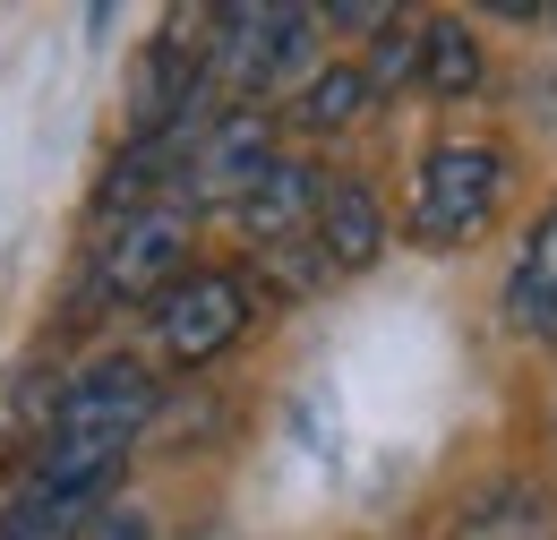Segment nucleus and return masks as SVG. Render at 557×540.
Here are the masks:
<instances>
[{
  "mask_svg": "<svg viewBox=\"0 0 557 540\" xmlns=\"http://www.w3.org/2000/svg\"><path fill=\"white\" fill-rule=\"evenodd\" d=\"M146 420H154V378L138 360L77 369L52 404V420H44V446L17 480V498L0 506V540H77L103 515V498L129 464V446L146 438Z\"/></svg>",
  "mask_w": 557,
  "mask_h": 540,
  "instance_id": "1",
  "label": "nucleus"
},
{
  "mask_svg": "<svg viewBox=\"0 0 557 540\" xmlns=\"http://www.w3.org/2000/svg\"><path fill=\"white\" fill-rule=\"evenodd\" d=\"M318 9H275V0H240L207 17V95H240V112L258 95H275L292 69L309 61Z\"/></svg>",
  "mask_w": 557,
  "mask_h": 540,
  "instance_id": "2",
  "label": "nucleus"
},
{
  "mask_svg": "<svg viewBox=\"0 0 557 540\" xmlns=\"http://www.w3.org/2000/svg\"><path fill=\"white\" fill-rule=\"evenodd\" d=\"M497 198H506V155L488 137H446L420 155L412 181V241L420 249H463L497 223Z\"/></svg>",
  "mask_w": 557,
  "mask_h": 540,
  "instance_id": "3",
  "label": "nucleus"
},
{
  "mask_svg": "<svg viewBox=\"0 0 557 540\" xmlns=\"http://www.w3.org/2000/svg\"><path fill=\"white\" fill-rule=\"evenodd\" d=\"M275 172V130L267 112H198L181 130V163H172V206H240L258 181Z\"/></svg>",
  "mask_w": 557,
  "mask_h": 540,
  "instance_id": "4",
  "label": "nucleus"
},
{
  "mask_svg": "<svg viewBox=\"0 0 557 540\" xmlns=\"http://www.w3.org/2000/svg\"><path fill=\"white\" fill-rule=\"evenodd\" d=\"M189 274V206H129L95 241V300H163Z\"/></svg>",
  "mask_w": 557,
  "mask_h": 540,
  "instance_id": "5",
  "label": "nucleus"
},
{
  "mask_svg": "<svg viewBox=\"0 0 557 540\" xmlns=\"http://www.w3.org/2000/svg\"><path fill=\"white\" fill-rule=\"evenodd\" d=\"M240 327H249V283H240V274H181V283L154 300V343H163V360H181V369L232 352Z\"/></svg>",
  "mask_w": 557,
  "mask_h": 540,
  "instance_id": "6",
  "label": "nucleus"
},
{
  "mask_svg": "<svg viewBox=\"0 0 557 540\" xmlns=\"http://www.w3.org/2000/svg\"><path fill=\"white\" fill-rule=\"evenodd\" d=\"M318 198H326V172H309V163H292L275 155V172L249 189V198L232 206L240 214V232L267 249V258H292V249H309V223H318ZM318 258V249H309Z\"/></svg>",
  "mask_w": 557,
  "mask_h": 540,
  "instance_id": "7",
  "label": "nucleus"
},
{
  "mask_svg": "<svg viewBox=\"0 0 557 540\" xmlns=\"http://www.w3.org/2000/svg\"><path fill=\"white\" fill-rule=\"evenodd\" d=\"M455 540H557V498L549 480H481L463 506H455Z\"/></svg>",
  "mask_w": 557,
  "mask_h": 540,
  "instance_id": "8",
  "label": "nucleus"
},
{
  "mask_svg": "<svg viewBox=\"0 0 557 540\" xmlns=\"http://www.w3.org/2000/svg\"><path fill=\"white\" fill-rule=\"evenodd\" d=\"M309 249H318V267H326V274H360L377 249H386V214H377V198H369L360 181H326L318 223H309Z\"/></svg>",
  "mask_w": 557,
  "mask_h": 540,
  "instance_id": "9",
  "label": "nucleus"
},
{
  "mask_svg": "<svg viewBox=\"0 0 557 540\" xmlns=\"http://www.w3.org/2000/svg\"><path fill=\"white\" fill-rule=\"evenodd\" d=\"M506 327L515 335H557V206L532 223L523 258L506 274Z\"/></svg>",
  "mask_w": 557,
  "mask_h": 540,
  "instance_id": "10",
  "label": "nucleus"
},
{
  "mask_svg": "<svg viewBox=\"0 0 557 540\" xmlns=\"http://www.w3.org/2000/svg\"><path fill=\"white\" fill-rule=\"evenodd\" d=\"M412 77L429 95H472V86H481V44H472V26H455V17L420 26L412 35Z\"/></svg>",
  "mask_w": 557,
  "mask_h": 540,
  "instance_id": "11",
  "label": "nucleus"
},
{
  "mask_svg": "<svg viewBox=\"0 0 557 540\" xmlns=\"http://www.w3.org/2000/svg\"><path fill=\"white\" fill-rule=\"evenodd\" d=\"M369 103H377V86H369V69L335 61V69H318V77L300 86V103H292V121H300V130H344V121H360Z\"/></svg>",
  "mask_w": 557,
  "mask_h": 540,
  "instance_id": "12",
  "label": "nucleus"
},
{
  "mask_svg": "<svg viewBox=\"0 0 557 540\" xmlns=\"http://www.w3.org/2000/svg\"><path fill=\"white\" fill-rule=\"evenodd\" d=\"M77 540H154V524H146L138 506H103V515H95Z\"/></svg>",
  "mask_w": 557,
  "mask_h": 540,
  "instance_id": "13",
  "label": "nucleus"
},
{
  "mask_svg": "<svg viewBox=\"0 0 557 540\" xmlns=\"http://www.w3.org/2000/svg\"><path fill=\"white\" fill-rule=\"evenodd\" d=\"M549 26H557V9H549Z\"/></svg>",
  "mask_w": 557,
  "mask_h": 540,
  "instance_id": "14",
  "label": "nucleus"
}]
</instances>
